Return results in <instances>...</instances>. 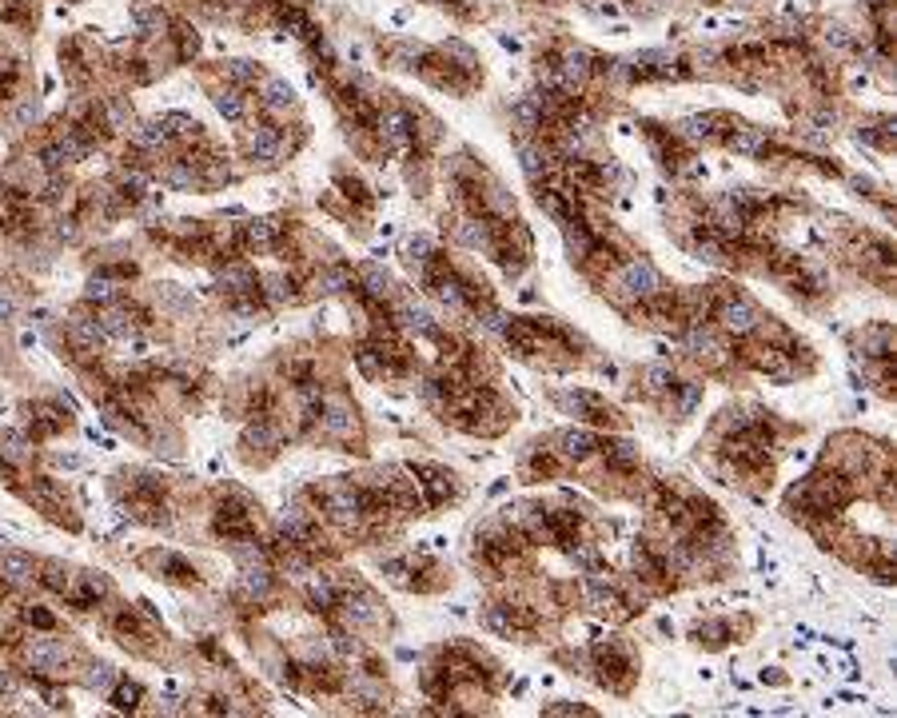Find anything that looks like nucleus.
<instances>
[{
    "label": "nucleus",
    "mask_w": 897,
    "mask_h": 718,
    "mask_svg": "<svg viewBox=\"0 0 897 718\" xmlns=\"http://www.w3.org/2000/svg\"><path fill=\"white\" fill-rule=\"evenodd\" d=\"M407 471H411V479H415L427 511H439V507H447V503L459 499V479L443 463H423L419 459V463H407Z\"/></svg>",
    "instance_id": "nucleus-4"
},
{
    "label": "nucleus",
    "mask_w": 897,
    "mask_h": 718,
    "mask_svg": "<svg viewBox=\"0 0 897 718\" xmlns=\"http://www.w3.org/2000/svg\"><path fill=\"white\" fill-rule=\"evenodd\" d=\"M559 455H563L567 463H587V459H595L598 435L591 431V427H567V431L559 435Z\"/></svg>",
    "instance_id": "nucleus-12"
},
{
    "label": "nucleus",
    "mask_w": 897,
    "mask_h": 718,
    "mask_svg": "<svg viewBox=\"0 0 897 718\" xmlns=\"http://www.w3.org/2000/svg\"><path fill=\"white\" fill-rule=\"evenodd\" d=\"M0 28L28 36L36 28V0H0Z\"/></svg>",
    "instance_id": "nucleus-13"
},
{
    "label": "nucleus",
    "mask_w": 897,
    "mask_h": 718,
    "mask_svg": "<svg viewBox=\"0 0 897 718\" xmlns=\"http://www.w3.org/2000/svg\"><path fill=\"white\" fill-rule=\"evenodd\" d=\"M734 156H750V160H766L770 152H774V140L766 136V128H754V124H742V120H734V128L726 132V140H722Z\"/></svg>",
    "instance_id": "nucleus-9"
},
{
    "label": "nucleus",
    "mask_w": 897,
    "mask_h": 718,
    "mask_svg": "<svg viewBox=\"0 0 897 718\" xmlns=\"http://www.w3.org/2000/svg\"><path fill=\"white\" fill-rule=\"evenodd\" d=\"M862 344V356L866 359H894V328L890 324H874L858 336Z\"/></svg>",
    "instance_id": "nucleus-16"
},
{
    "label": "nucleus",
    "mask_w": 897,
    "mask_h": 718,
    "mask_svg": "<svg viewBox=\"0 0 897 718\" xmlns=\"http://www.w3.org/2000/svg\"><path fill=\"white\" fill-rule=\"evenodd\" d=\"M591 667L598 671V687H606L614 695H626L634 687V679H638V663H634L626 643H598L591 651Z\"/></svg>",
    "instance_id": "nucleus-3"
},
{
    "label": "nucleus",
    "mask_w": 897,
    "mask_h": 718,
    "mask_svg": "<svg viewBox=\"0 0 897 718\" xmlns=\"http://www.w3.org/2000/svg\"><path fill=\"white\" fill-rule=\"evenodd\" d=\"M598 455H602V463H606V471H614V475H634L638 471V447L630 443V439H598Z\"/></svg>",
    "instance_id": "nucleus-11"
},
{
    "label": "nucleus",
    "mask_w": 897,
    "mask_h": 718,
    "mask_svg": "<svg viewBox=\"0 0 897 718\" xmlns=\"http://www.w3.org/2000/svg\"><path fill=\"white\" fill-rule=\"evenodd\" d=\"M288 443H292V439H288L284 415L272 411V415H260V419H248V423H244V431H240V459L264 467V463H272Z\"/></svg>",
    "instance_id": "nucleus-2"
},
{
    "label": "nucleus",
    "mask_w": 897,
    "mask_h": 718,
    "mask_svg": "<svg viewBox=\"0 0 897 718\" xmlns=\"http://www.w3.org/2000/svg\"><path fill=\"white\" fill-rule=\"evenodd\" d=\"M543 715H591V707H583V703H551V707H543Z\"/></svg>",
    "instance_id": "nucleus-18"
},
{
    "label": "nucleus",
    "mask_w": 897,
    "mask_h": 718,
    "mask_svg": "<svg viewBox=\"0 0 897 718\" xmlns=\"http://www.w3.org/2000/svg\"><path fill=\"white\" fill-rule=\"evenodd\" d=\"M136 563H140L148 575H156V579H164V583H172V587H200V583H204V575L196 571V563H192L188 555L172 551V547H152V551H144Z\"/></svg>",
    "instance_id": "nucleus-5"
},
{
    "label": "nucleus",
    "mask_w": 897,
    "mask_h": 718,
    "mask_svg": "<svg viewBox=\"0 0 897 718\" xmlns=\"http://www.w3.org/2000/svg\"><path fill=\"white\" fill-rule=\"evenodd\" d=\"M606 284H610V296H614L618 308L642 304V300L658 296L662 288H670V284L662 280V272H658L650 260H642V256H626L618 268H610Z\"/></svg>",
    "instance_id": "nucleus-1"
},
{
    "label": "nucleus",
    "mask_w": 897,
    "mask_h": 718,
    "mask_svg": "<svg viewBox=\"0 0 897 718\" xmlns=\"http://www.w3.org/2000/svg\"><path fill=\"white\" fill-rule=\"evenodd\" d=\"M204 84H208V92H212V104H216V112L228 120V124H244L252 112H256V96L248 92V88H236V84H228V80H208L204 76Z\"/></svg>",
    "instance_id": "nucleus-8"
},
{
    "label": "nucleus",
    "mask_w": 897,
    "mask_h": 718,
    "mask_svg": "<svg viewBox=\"0 0 897 718\" xmlns=\"http://www.w3.org/2000/svg\"><path fill=\"white\" fill-rule=\"evenodd\" d=\"M567 471V459L559 455V447H543V443H535L531 451H527V459H523V479L527 483H535V479H555V475H563Z\"/></svg>",
    "instance_id": "nucleus-10"
},
{
    "label": "nucleus",
    "mask_w": 897,
    "mask_h": 718,
    "mask_svg": "<svg viewBox=\"0 0 897 718\" xmlns=\"http://www.w3.org/2000/svg\"><path fill=\"white\" fill-rule=\"evenodd\" d=\"M104 699H108V707H112V711H128V715H136V711L144 707L148 691H144V687H140L136 679H124V675H120V679L112 683V691H108Z\"/></svg>",
    "instance_id": "nucleus-14"
},
{
    "label": "nucleus",
    "mask_w": 897,
    "mask_h": 718,
    "mask_svg": "<svg viewBox=\"0 0 897 718\" xmlns=\"http://www.w3.org/2000/svg\"><path fill=\"white\" fill-rule=\"evenodd\" d=\"M216 76L228 80V84H236V88H248V92H252L268 72H264L256 60H224V64L216 68Z\"/></svg>",
    "instance_id": "nucleus-15"
},
{
    "label": "nucleus",
    "mask_w": 897,
    "mask_h": 718,
    "mask_svg": "<svg viewBox=\"0 0 897 718\" xmlns=\"http://www.w3.org/2000/svg\"><path fill=\"white\" fill-rule=\"evenodd\" d=\"M730 128H734V120L722 116V112H694V116L678 120L674 132H678L682 144H722Z\"/></svg>",
    "instance_id": "nucleus-7"
},
{
    "label": "nucleus",
    "mask_w": 897,
    "mask_h": 718,
    "mask_svg": "<svg viewBox=\"0 0 897 718\" xmlns=\"http://www.w3.org/2000/svg\"><path fill=\"white\" fill-rule=\"evenodd\" d=\"M730 639H734V623H730V619H706V623L694 627V643H702V647H710V651L726 647Z\"/></svg>",
    "instance_id": "nucleus-17"
},
{
    "label": "nucleus",
    "mask_w": 897,
    "mask_h": 718,
    "mask_svg": "<svg viewBox=\"0 0 897 718\" xmlns=\"http://www.w3.org/2000/svg\"><path fill=\"white\" fill-rule=\"evenodd\" d=\"M68 427H72V415H68L64 403H56V399L24 403V427H20L24 439H32V443H48V439H56V435L68 431Z\"/></svg>",
    "instance_id": "nucleus-6"
}]
</instances>
